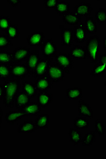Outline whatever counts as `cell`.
I'll return each mask as SVG.
<instances>
[{
	"mask_svg": "<svg viewBox=\"0 0 106 159\" xmlns=\"http://www.w3.org/2000/svg\"><path fill=\"white\" fill-rule=\"evenodd\" d=\"M53 58L51 59H41L37 65L34 71L32 73L31 77L36 80L46 75L47 69L50 67L53 62Z\"/></svg>",
	"mask_w": 106,
	"mask_h": 159,
	"instance_id": "7",
	"label": "cell"
},
{
	"mask_svg": "<svg viewBox=\"0 0 106 159\" xmlns=\"http://www.w3.org/2000/svg\"><path fill=\"white\" fill-rule=\"evenodd\" d=\"M96 140V132L90 131L86 133L83 137L82 145L85 147H90Z\"/></svg>",
	"mask_w": 106,
	"mask_h": 159,
	"instance_id": "33",
	"label": "cell"
},
{
	"mask_svg": "<svg viewBox=\"0 0 106 159\" xmlns=\"http://www.w3.org/2000/svg\"><path fill=\"white\" fill-rule=\"evenodd\" d=\"M84 24L87 33L90 34H94L98 31L97 23L92 16L87 17L85 20Z\"/></svg>",
	"mask_w": 106,
	"mask_h": 159,
	"instance_id": "26",
	"label": "cell"
},
{
	"mask_svg": "<svg viewBox=\"0 0 106 159\" xmlns=\"http://www.w3.org/2000/svg\"><path fill=\"white\" fill-rule=\"evenodd\" d=\"M2 116H3V111H2V110L0 108V129H1V126Z\"/></svg>",
	"mask_w": 106,
	"mask_h": 159,
	"instance_id": "43",
	"label": "cell"
},
{
	"mask_svg": "<svg viewBox=\"0 0 106 159\" xmlns=\"http://www.w3.org/2000/svg\"><path fill=\"white\" fill-rule=\"evenodd\" d=\"M106 36H105V37L103 38V49H104V52L106 50Z\"/></svg>",
	"mask_w": 106,
	"mask_h": 159,
	"instance_id": "44",
	"label": "cell"
},
{
	"mask_svg": "<svg viewBox=\"0 0 106 159\" xmlns=\"http://www.w3.org/2000/svg\"><path fill=\"white\" fill-rule=\"evenodd\" d=\"M95 132L98 134L99 136L104 137L106 134V126L103 119H99L95 121Z\"/></svg>",
	"mask_w": 106,
	"mask_h": 159,
	"instance_id": "36",
	"label": "cell"
},
{
	"mask_svg": "<svg viewBox=\"0 0 106 159\" xmlns=\"http://www.w3.org/2000/svg\"><path fill=\"white\" fill-rule=\"evenodd\" d=\"M85 40L87 59L92 64H96L99 56L100 39L98 35H94L88 37Z\"/></svg>",
	"mask_w": 106,
	"mask_h": 159,
	"instance_id": "2",
	"label": "cell"
},
{
	"mask_svg": "<svg viewBox=\"0 0 106 159\" xmlns=\"http://www.w3.org/2000/svg\"><path fill=\"white\" fill-rule=\"evenodd\" d=\"M21 83L19 80H7L5 81L4 85V104L6 107L12 108L16 95L21 89Z\"/></svg>",
	"mask_w": 106,
	"mask_h": 159,
	"instance_id": "1",
	"label": "cell"
},
{
	"mask_svg": "<svg viewBox=\"0 0 106 159\" xmlns=\"http://www.w3.org/2000/svg\"><path fill=\"white\" fill-rule=\"evenodd\" d=\"M0 79L4 81L12 79L10 66L0 64Z\"/></svg>",
	"mask_w": 106,
	"mask_h": 159,
	"instance_id": "34",
	"label": "cell"
},
{
	"mask_svg": "<svg viewBox=\"0 0 106 159\" xmlns=\"http://www.w3.org/2000/svg\"><path fill=\"white\" fill-rule=\"evenodd\" d=\"M12 79L23 80L27 76V68L24 64H13L10 66Z\"/></svg>",
	"mask_w": 106,
	"mask_h": 159,
	"instance_id": "8",
	"label": "cell"
},
{
	"mask_svg": "<svg viewBox=\"0 0 106 159\" xmlns=\"http://www.w3.org/2000/svg\"><path fill=\"white\" fill-rule=\"evenodd\" d=\"M55 62L64 70L65 73L69 74L73 67V60L69 53L59 52L55 56Z\"/></svg>",
	"mask_w": 106,
	"mask_h": 159,
	"instance_id": "4",
	"label": "cell"
},
{
	"mask_svg": "<svg viewBox=\"0 0 106 159\" xmlns=\"http://www.w3.org/2000/svg\"><path fill=\"white\" fill-rule=\"evenodd\" d=\"M11 46H13L11 40L9 39L8 36L4 34H0V50L9 48Z\"/></svg>",
	"mask_w": 106,
	"mask_h": 159,
	"instance_id": "37",
	"label": "cell"
},
{
	"mask_svg": "<svg viewBox=\"0 0 106 159\" xmlns=\"http://www.w3.org/2000/svg\"><path fill=\"white\" fill-rule=\"evenodd\" d=\"M93 10L92 5L88 2H80L77 4L73 9V12L80 16L89 17Z\"/></svg>",
	"mask_w": 106,
	"mask_h": 159,
	"instance_id": "12",
	"label": "cell"
},
{
	"mask_svg": "<svg viewBox=\"0 0 106 159\" xmlns=\"http://www.w3.org/2000/svg\"><path fill=\"white\" fill-rule=\"evenodd\" d=\"M4 85L0 84V102L4 99Z\"/></svg>",
	"mask_w": 106,
	"mask_h": 159,
	"instance_id": "42",
	"label": "cell"
},
{
	"mask_svg": "<svg viewBox=\"0 0 106 159\" xmlns=\"http://www.w3.org/2000/svg\"><path fill=\"white\" fill-rule=\"evenodd\" d=\"M95 20H96L100 25L106 24V10L105 8H99L95 14Z\"/></svg>",
	"mask_w": 106,
	"mask_h": 159,
	"instance_id": "35",
	"label": "cell"
},
{
	"mask_svg": "<svg viewBox=\"0 0 106 159\" xmlns=\"http://www.w3.org/2000/svg\"><path fill=\"white\" fill-rule=\"evenodd\" d=\"M89 121L86 117L80 116L73 120L74 128L77 130L85 129L89 127Z\"/></svg>",
	"mask_w": 106,
	"mask_h": 159,
	"instance_id": "28",
	"label": "cell"
},
{
	"mask_svg": "<svg viewBox=\"0 0 106 159\" xmlns=\"http://www.w3.org/2000/svg\"><path fill=\"white\" fill-rule=\"evenodd\" d=\"M50 122V117L48 114L39 115L36 118L35 123L38 129H47Z\"/></svg>",
	"mask_w": 106,
	"mask_h": 159,
	"instance_id": "27",
	"label": "cell"
},
{
	"mask_svg": "<svg viewBox=\"0 0 106 159\" xmlns=\"http://www.w3.org/2000/svg\"><path fill=\"white\" fill-rule=\"evenodd\" d=\"M98 62L99 64H106V54H102L99 55L98 57Z\"/></svg>",
	"mask_w": 106,
	"mask_h": 159,
	"instance_id": "41",
	"label": "cell"
},
{
	"mask_svg": "<svg viewBox=\"0 0 106 159\" xmlns=\"http://www.w3.org/2000/svg\"><path fill=\"white\" fill-rule=\"evenodd\" d=\"M22 92L27 94L31 99L34 98L37 95V89L35 84L30 80H23L22 81Z\"/></svg>",
	"mask_w": 106,
	"mask_h": 159,
	"instance_id": "17",
	"label": "cell"
},
{
	"mask_svg": "<svg viewBox=\"0 0 106 159\" xmlns=\"http://www.w3.org/2000/svg\"><path fill=\"white\" fill-rule=\"evenodd\" d=\"M11 25V20L10 18L6 16H0V30L6 31L8 27Z\"/></svg>",
	"mask_w": 106,
	"mask_h": 159,
	"instance_id": "38",
	"label": "cell"
},
{
	"mask_svg": "<svg viewBox=\"0 0 106 159\" xmlns=\"http://www.w3.org/2000/svg\"><path fill=\"white\" fill-rule=\"evenodd\" d=\"M55 12L59 16H62L70 12V3L66 1H59L55 7Z\"/></svg>",
	"mask_w": 106,
	"mask_h": 159,
	"instance_id": "29",
	"label": "cell"
},
{
	"mask_svg": "<svg viewBox=\"0 0 106 159\" xmlns=\"http://www.w3.org/2000/svg\"><path fill=\"white\" fill-rule=\"evenodd\" d=\"M40 60L39 51L36 50H31L25 64L27 68V76H31L32 73Z\"/></svg>",
	"mask_w": 106,
	"mask_h": 159,
	"instance_id": "6",
	"label": "cell"
},
{
	"mask_svg": "<svg viewBox=\"0 0 106 159\" xmlns=\"http://www.w3.org/2000/svg\"><path fill=\"white\" fill-rule=\"evenodd\" d=\"M59 1L58 0H46L43 2V7L47 9L55 8Z\"/></svg>",
	"mask_w": 106,
	"mask_h": 159,
	"instance_id": "39",
	"label": "cell"
},
{
	"mask_svg": "<svg viewBox=\"0 0 106 159\" xmlns=\"http://www.w3.org/2000/svg\"><path fill=\"white\" fill-rule=\"evenodd\" d=\"M38 129L35 122L32 119H29L20 124L17 128V132L19 133H32L35 132Z\"/></svg>",
	"mask_w": 106,
	"mask_h": 159,
	"instance_id": "20",
	"label": "cell"
},
{
	"mask_svg": "<svg viewBox=\"0 0 106 159\" xmlns=\"http://www.w3.org/2000/svg\"><path fill=\"white\" fill-rule=\"evenodd\" d=\"M71 57L76 60H85L87 59L85 46L74 45L71 48L69 53Z\"/></svg>",
	"mask_w": 106,
	"mask_h": 159,
	"instance_id": "14",
	"label": "cell"
},
{
	"mask_svg": "<svg viewBox=\"0 0 106 159\" xmlns=\"http://www.w3.org/2000/svg\"><path fill=\"white\" fill-rule=\"evenodd\" d=\"M13 64L12 52L4 50H0V64L11 66Z\"/></svg>",
	"mask_w": 106,
	"mask_h": 159,
	"instance_id": "30",
	"label": "cell"
},
{
	"mask_svg": "<svg viewBox=\"0 0 106 159\" xmlns=\"http://www.w3.org/2000/svg\"><path fill=\"white\" fill-rule=\"evenodd\" d=\"M5 33L10 40L17 39L20 35V31L17 25L15 24H11L6 30Z\"/></svg>",
	"mask_w": 106,
	"mask_h": 159,
	"instance_id": "32",
	"label": "cell"
},
{
	"mask_svg": "<svg viewBox=\"0 0 106 159\" xmlns=\"http://www.w3.org/2000/svg\"><path fill=\"white\" fill-rule=\"evenodd\" d=\"M25 116H27V115L21 109L17 111H10L6 114L5 118L9 125H13Z\"/></svg>",
	"mask_w": 106,
	"mask_h": 159,
	"instance_id": "18",
	"label": "cell"
},
{
	"mask_svg": "<svg viewBox=\"0 0 106 159\" xmlns=\"http://www.w3.org/2000/svg\"><path fill=\"white\" fill-rule=\"evenodd\" d=\"M65 72L62 68L56 63H53L47 69L45 76L50 80L52 83H57L63 81Z\"/></svg>",
	"mask_w": 106,
	"mask_h": 159,
	"instance_id": "3",
	"label": "cell"
},
{
	"mask_svg": "<svg viewBox=\"0 0 106 159\" xmlns=\"http://www.w3.org/2000/svg\"><path fill=\"white\" fill-rule=\"evenodd\" d=\"M8 3L9 4H11L12 5L13 8H15L17 7V5L21 3V1L20 0H8Z\"/></svg>",
	"mask_w": 106,
	"mask_h": 159,
	"instance_id": "40",
	"label": "cell"
},
{
	"mask_svg": "<svg viewBox=\"0 0 106 159\" xmlns=\"http://www.w3.org/2000/svg\"><path fill=\"white\" fill-rule=\"evenodd\" d=\"M31 50L27 47L19 46L16 48L12 52L13 64H21L26 61Z\"/></svg>",
	"mask_w": 106,
	"mask_h": 159,
	"instance_id": "9",
	"label": "cell"
},
{
	"mask_svg": "<svg viewBox=\"0 0 106 159\" xmlns=\"http://www.w3.org/2000/svg\"><path fill=\"white\" fill-rule=\"evenodd\" d=\"M66 97L71 100H79L83 97V89L79 87L68 88L66 89Z\"/></svg>",
	"mask_w": 106,
	"mask_h": 159,
	"instance_id": "24",
	"label": "cell"
},
{
	"mask_svg": "<svg viewBox=\"0 0 106 159\" xmlns=\"http://www.w3.org/2000/svg\"><path fill=\"white\" fill-rule=\"evenodd\" d=\"M41 51L45 59L53 58L57 55V43L51 38H48L41 45Z\"/></svg>",
	"mask_w": 106,
	"mask_h": 159,
	"instance_id": "5",
	"label": "cell"
},
{
	"mask_svg": "<svg viewBox=\"0 0 106 159\" xmlns=\"http://www.w3.org/2000/svg\"><path fill=\"white\" fill-rule=\"evenodd\" d=\"M27 116H38L42 112V108L37 102H30L21 109Z\"/></svg>",
	"mask_w": 106,
	"mask_h": 159,
	"instance_id": "22",
	"label": "cell"
},
{
	"mask_svg": "<svg viewBox=\"0 0 106 159\" xmlns=\"http://www.w3.org/2000/svg\"><path fill=\"white\" fill-rule=\"evenodd\" d=\"M78 114L79 116H84L90 119L94 118V112L92 108L84 100H79L78 103Z\"/></svg>",
	"mask_w": 106,
	"mask_h": 159,
	"instance_id": "15",
	"label": "cell"
},
{
	"mask_svg": "<svg viewBox=\"0 0 106 159\" xmlns=\"http://www.w3.org/2000/svg\"><path fill=\"white\" fill-rule=\"evenodd\" d=\"M86 35L87 32L85 24L80 23L75 26L73 29V41L76 43H83L86 40Z\"/></svg>",
	"mask_w": 106,
	"mask_h": 159,
	"instance_id": "11",
	"label": "cell"
},
{
	"mask_svg": "<svg viewBox=\"0 0 106 159\" xmlns=\"http://www.w3.org/2000/svg\"><path fill=\"white\" fill-rule=\"evenodd\" d=\"M30 102L31 98L27 94L24 93L23 92H18L15 100V106L17 110L22 109V108Z\"/></svg>",
	"mask_w": 106,
	"mask_h": 159,
	"instance_id": "19",
	"label": "cell"
},
{
	"mask_svg": "<svg viewBox=\"0 0 106 159\" xmlns=\"http://www.w3.org/2000/svg\"><path fill=\"white\" fill-rule=\"evenodd\" d=\"M34 84L37 91L40 92H47L53 87V83L46 76L36 79Z\"/></svg>",
	"mask_w": 106,
	"mask_h": 159,
	"instance_id": "16",
	"label": "cell"
},
{
	"mask_svg": "<svg viewBox=\"0 0 106 159\" xmlns=\"http://www.w3.org/2000/svg\"><path fill=\"white\" fill-rule=\"evenodd\" d=\"M53 102V95L47 92L38 93V103L41 108H46Z\"/></svg>",
	"mask_w": 106,
	"mask_h": 159,
	"instance_id": "23",
	"label": "cell"
},
{
	"mask_svg": "<svg viewBox=\"0 0 106 159\" xmlns=\"http://www.w3.org/2000/svg\"><path fill=\"white\" fill-rule=\"evenodd\" d=\"M60 41L62 46H71L73 44V29L62 28L60 34Z\"/></svg>",
	"mask_w": 106,
	"mask_h": 159,
	"instance_id": "10",
	"label": "cell"
},
{
	"mask_svg": "<svg viewBox=\"0 0 106 159\" xmlns=\"http://www.w3.org/2000/svg\"><path fill=\"white\" fill-rule=\"evenodd\" d=\"M68 134L71 143H72L75 145H77L79 143H81L83 139V133L79 131V130H77L75 128H70Z\"/></svg>",
	"mask_w": 106,
	"mask_h": 159,
	"instance_id": "25",
	"label": "cell"
},
{
	"mask_svg": "<svg viewBox=\"0 0 106 159\" xmlns=\"http://www.w3.org/2000/svg\"><path fill=\"white\" fill-rule=\"evenodd\" d=\"M106 64H95L91 69L90 75L92 77H104L106 73Z\"/></svg>",
	"mask_w": 106,
	"mask_h": 159,
	"instance_id": "31",
	"label": "cell"
},
{
	"mask_svg": "<svg viewBox=\"0 0 106 159\" xmlns=\"http://www.w3.org/2000/svg\"><path fill=\"white\" fill-rule=\"evenodd\" d=\"M62 20L65 24L76 26L81 23L82 17L74 12H70L62 16Z\"/></svg>",
	"mask_w": 106,
	"mask_h": 159,
	"instance_id": "21",
	"label": "cell"
},
{
	"mask_svg": "<svg viewBox=\"0 0 106 159\" xmlns=\"http://www.w3.org/2000/svg\"><path fill=\"white\" fill-rule=\"evenodd\" d=\"M44 38L45 36L43 32H32L27 37V43L30 46H41L44 42Z\"/></svg>",
	"mask_w": 106,
	"mask_h": 159,
	"instance_id": "13",
	"label": "cell"
}]
</instances>
